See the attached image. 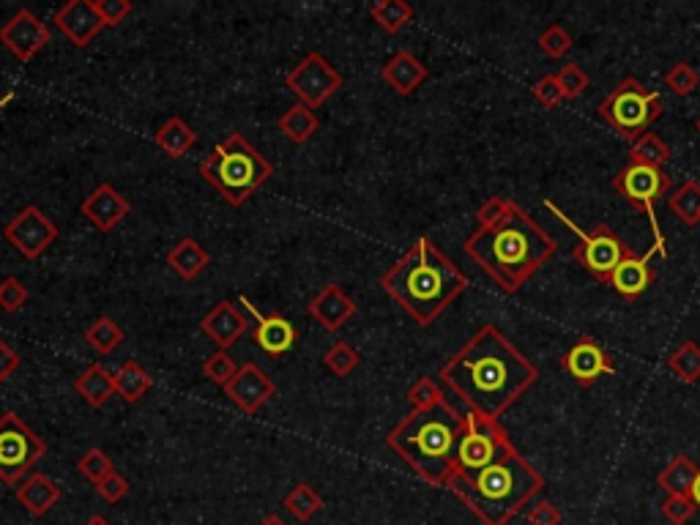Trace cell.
Here are the masks:
<instances>
[{"label": "cell", "instance_id": "obj_32", "mask_svg": "<svg viewBox=\"0 0 700 525\" xmlns=\"http://www.w3.org/2000/svg\"><path fill=\"white\" fill-rule=\"evenodd\" d=\"M370 14L383 31L394 36V33H400L413 20V6L405 3V0H378V3L370 6Z\"/></svg>", "mask_w": 700, "mask_h": 525}, {"label": "cell", "instance_id": "obj_29", "mask_svg": "<svg viewBox=\"0 0 700 525\" xmlns=\"http://www.w3.org/2000/svg\"><path fill=\"white\" fill-rule=\"evenodd\" d=\"M277 129L288 137L293 145H304L312 134L320 129V118L304 104H293L290 110L279 115Z\"/></svg>", "mask_w": 700, "mask_h": 525}, {"label": "cell", "instance_id": "obj_37", "mask_svg": "<svg viewBox=\"0 0 700 525\" xmlns=\"http://www.w3.org/2000/svg\"><path fill=\"white\" fill-rule=\"evenodd\" d=\"M359 361V353H356L353 345H348V342H334V345L326 350V356H323L326 370H329L331 375H337V378H348L350 372L359 367Z\"/></svg>", "mask_w": 700, "mask_h": 525}, {"label": "cell", "instance_id": "obj_33", "mask_svg": "<svg viewBox=\"0 0 700 525\" xmlns=\"http://www.w3.org/2000/svg\"><path fill=\"white\" fill-rule=\"evenodd\" d=\"M670 159V145L654 132H646L638 137L632 148H629V165H646V167H662Z\"/></svg>", "mask_w": 700, "mask_h": 525}, {"label": "cell", "instance_id": "obj_36", "mask_svg": "<svg viewBox=\"0 0 700 525\" xmlns=\"http://www.w3.org/2000/svg\"><path fill=\"white\" fill-rule=\"evenodd\" d=\"M85 342H88L96 353L107 356V353H113L115 348H121V342H124V329H121L113 318H99V320H93L91 326L85 329Z\"/></svg>", "mask_w": 700, "mask_h": 525}, {"label": "cell", "instance_id": "obj_56", "mask_svg": "<svg viewBox=\"0 0 700 525\" xmlns=\"http://www.w3.org/2000/svg\"><path fill=\"white\" fill-rule=\"evenodd\" d=\"M695 129H698V132H700V118H698V121H695Z\"/></svg>", "mask_w": 700, "mask_h": 525}, {"label": "cell", "instance_id": "obj_23", "mask_svg": "<svg viewBox=\"0 0 700 525\" xmlns=\"http://www.w3.org/2000/svg\"><path fill=\"white\" fill-rule=\"evenodd\" d=\"M381 80L389 85V88H394V93L411 96V93L427 80V66H424L413 52L400 50L394 52L392 58L386 61V66L381 69Z\"/></svg>", "mask_w": 700, "mask_h": 525}, {"label": "cell", "instance_id": "obj_7", "mask_svg": "<svg viewBox=\"0 0 700 525\" xmlns=\"http://www.w3.org/2000/svg\"><path fill=\"white\" fill-rule=\"evenodd\" d=\"M662 113H665L662 96L657 91H649L635 77H624L597 107L599 118L629 143H635L638 137L649 132L651 124H657Z\"/></svg>", "mask_w": 700, "mask_h": 525}, {"label": "cell", "instance_id": "obj_30", "mask_svg": "<svg viewBox=\"0 0 700 525\" xmlns=\"http://www.w3.org/2000/svg\"><path fill=\"white\" fill-rule=\"evenodd\" d=\"M695 476H698V465L692 463L687 454H679L659 471L657 482L662 490H668V495H690Z\"/></svg>", "mask_w": 700, "mask_h": 525}, {"label": "cell", "instance_id": "obj_14", "mask_svg": "<svg viewBox=\"0 0 700 525\" xmlns=\"http://www.w3.org/2000/svg\"><path fill=\"white\" fill-rule=\"evenodd\" d=\"M0 44L22 63H31L50 44V28L31 9H20L0 28Z\"/></svg>", "mask_w": 700, "mask_h": 525}, {"label": "cell", "instance_id": "obj_11", "mask_svg": "<svg viewBox=\"0 0 700 525\" xmlns=\"http://www.w3.org/2000/svg\"><path fill=\"white\" fill-rule=\"evenodd\" d=\"M47 454V443L14 411L0 416V482L20 484Z\"/></svg>", "mask_w": 700, "mask_h": 525}, {"label": "cell", "instance_id": "obj_55", "mask_svg": "<svg viewBox=\"0 0 700 525\" xmlns=\"http://www.w3.org/2000/svg\"><path fill=\"white\" fill-rule=\"evenodd\" d=\"M11 99H14V93H9V96H3V99H0V107H3V104H6V102H11Z\"/></svg>", "mask_w": 700, "mask_h": 525}, {"label": "cell", "instance_id": "obj_38", "mask_svg": "<svg viewBox=\"0 0 700 525\" xmlns=\"http://www.w3.org/2000/svg\"><path fill=\"white\" fill-rule=\"evenodd\" d=\"M665 85H668L670 91L676 93V96L684 99V96L695 93V88L700 85V74L692 63L679 61V63H673V66H670V72L665 74Z\"/></svg>", "mask_w": 700, "mask_h": 525}, {"label": "cell", "instance_id": "obj_51", "mask_svg": "<svg viewBox=\"0 0 700 525\" xmlns=\"http://www.w3.org/2000/svg\"><path fill=\"white\" fill-rule=\"evenodd\" d=\"M17 370H20V353L6 340H0V383L9 381Z\"/></svg>", "mask_w": 700, "mask_h": 525}, {"label": "cell", "instance_id": "obj_16", "mask_svg": "<svg viewBox=\"0 0 700 525\" xmlns=\"http://www.w3.org/2000/svg\"><path fill=\"white\" fill-rule=\"evenodd\" d=\"M227 400L236 405L238 411L247 413V416H255V413L266 405L274 394H277V386L268 378L266 372L260 370L258 364H241L238 372L233 375V381L225 386Z\"/></svg>", "mask_w": 700, "mask_h": 525}, {"label": "cell", "instance_id": "obj_17", "mask_svg": "<svg viewBox=\"0 0 700 525\" xmlns=\"http://www.w3.org/2000/svg\"><path fill=\"white\" fill-rule=\"evenodd\" d=\"M561 370L567 372L569 378H575L580 386H594L602 375H613L616 367L610 361L608 350L597 340L583 337L561 356Z\"/></svg>", "mask_w": 700, "mask_h": 525}, {"label": "cell", "instance_id": "obj_4", "mask_svg": "<svg viewBox=\"0 0 700 525\" xmlns=\"http://www.w3.org/2000/svg\"><path fill=\"white\" fill-rule=\"evenodd\" d=\"M463 433L465 416H460L443 400L433 408L408 413L392 433L386 435V443L419 479L433 487H446L454 474L457 446Z\"/></svg>", "mask_w": 700, "mask_h": 525}, {"label": "cell", "instance_id": "obj_21", "mask_svg": "<svg viewBox=\"0 0 700 525\" xmlns=\"http://www.w3.org/2000/svg\"><path fill=\"white\" fill-rule=\"evenodd\" d=\"M200 329L208 340L217 342L219 350H230L249 331V320L241 315V309L233 301H219L203 318Z\"/></svg>", "mask_w": 700, "mask_h": 525}, {"label": "cell", "instance_id": "obj_48", "mask_svg": "<svg viewBox=\"0 0 700 525\" xmlns=\"http://www.w3.org/2000/svg\"><path fill=\"white\" fill-rule=\"evenodd\" d=\"M107 28H118L132 14V0H93Z\"/></svg>", "mask_w": 700, "mask_h": 525}, {"label": "cell", "instance_id": "obj_46", "mask_svg": "<svg viewBox=\"0 0 700 525\" xmlns=\"http://www.w3.org/2000/svg\"><path fill=\"white\" fill-rule=\"evenodd\" d=\"M695 512H698V509H695V504L690 501V495H668L665 504H662V515L668 517L673 525L690 523Z\"/></svg>", "mask_w": 700, "mask_h": 525}, {"label": "cell", "instance_id": "obj_12", "mask_svg": "<svg viewBox=\"0 0 700 525\" xmlns=\"http://www.w3.org/2000/svg\"><path fill=\"white\" fill-rule=\"evenodd\" d=\"M342 83H345L342 74L320 52H307L285 77V88L312 113L329 102L331 96L340 91Z\"/></svg>", "mask_w": 700, "mask_h": 525}, {"label": "cell", "instance_id": "obj_43", "mask_svg": "<svg viewBox=\"0 0 700 525\" xmlns=\"http://www.w3.org/2000/svg\"><path fill=\"white\" fill-rule=\"evenodd\" d=\"M558 85H561V91H564V96L567 99H577V96H583L588 88V74L583 72V66H577V63H567V66H561L558 69Z\"/></svg>", "mask_w": 700, "mask_h": 525}, {"label": "cell", "instance_id": "obj_42", "mask_svg": "<svg viewBox=\"0 0 700 525\" xmlns=\"http://www.w3.org/2000/svg\"><path fill=\"white\" fill-rule=\"evenodd\" d=\"M203 372H206L208 381H214L217 386H222L225 389L227 383L233 381V375L238 372V364L230 356H227L225 350H217L211 359H206V364H203Z\"/></svg>", "mask_w": 700, "mask_h": 525}, {"label": "cell", "instance_id": "obj_35", "mask_svg": "<svg viewBox=\"0 0 700 525\" xmlns=\"http://www.w3.org/2000/svg\"><path fill=\"white\" fill-rule=\"evenodd\" d=\"M668 370L681 383L700 381V345L698 342H681L679 348L668 356Z\"/></svg>", "mask_w": 700, "mask_h": 525}, {"label": "cell", "instance_id": "obj_10", "mask_svg": "<svg viewBox=\"0 0 700 525\" xmlns=\"http://www.w3.org/2000/svg\"><path fill=\"white\" fill-rule=\"evenodd\" d=\"M613 189L627 200L629 206L646 211L651 230H654V249H657L659 258H668L665 236H662L657 211H654V203L659 197H665L670 192V175L665 173V167L627 165L621 173L613 175Z\"/></svg>", "mask_w": 700, "mask_h": 525}, {"label": "cell", "instance_id": "obj_39", "mask_svg": "<svg viewBox=\"0 0 700 525\" xmlns=\"http://www.w3.org/2000/svg\"><path fill=\"white\" fill-rule=\"evenodd\" d=\"M77 468H80V474H83L91 484H99L104 476H110L115 471L113 460H110V457H107V452H102L99 446L88 449V452L80 457Z\"/></svg>", "mask_w": 700, "mask_h": 525}, {"label": "cell", "instance_id": "obj_6", "mask_svg": "<svg viewBox=\"0 0 700 525\" xmlns=\"http://www.w3.org/2000/svg\"><path fill=\"white\" fill-rule=\"evenodd\" d=\"M274 175V167L244 134H230L200 162V178L217 189L227 206L241 208Z\"/></svg>", "mask_w": 700, "mask_h": 525}, {"label": "cell", "instance_id": "obj_45", "mask_svg": "<svg viewBox=\"0 0 700 525\" xmlns=\"http://www.w3.org/2000/svg\"><path fill=\"white\" fill-rule=\"evenodd\" d=\"M512 206H515V203L506 200V197H490V200L476 211V225H479L476 230H490V227H495L509 214V208Z\"/></svg>", "mask_w": 700, "mask_h": 525}, {"label": "cell", "instance_id": "obj_22", "mask_svg": "<svg viewBox=\"0 0 700 525\" xmlns=\"http://www.w3.org/2000/svg\"><path fill=\"white\" fill-rule=\"evenodd\" d=\"M309 315L318 320L320 329L337 334L356 315V304L340 285H326L315 299L309 301Z\"/></svg>", "mask_w": 700, "mask_h": 525}, {"label": "cell", "instance_id": "obj_2", "mask_svg": "<svg viewBox=\"0 0 700 525\" xmlns=\"http://www.w3.org/2000/svg\"><path fill=\"white\" fill-rule=\"evenodd\" d=\"M463 249L498 288L512 296L556 255L558 241L515 203L498 225L471 233Z\"/></svg>", "mask_w": 700, "mask_h": 525}, {"label": "cell", "instance_id": "obj_24", "mask_svg": "<svg viewBox=\"0 0 700 525\" xmlns=\"http://www.w3.org/2000/svg\"><path fill=\"white\" fill-rule=\"evenodd\" d=\"M17 501H20L33 517H44L52 506L61 501V487L52 482L47 474L33 471L17 484Z\"/></svg>", "mask_w": 700, "mask_h": 525}, {"label": "cell", "instance_id": "obj_15", "mask_svg": "<svg viewBox=\"0 0 700 525\" xmlns=\"http://www.w3.org/2000/svg\"><path fill=\"white\" fill-rule=\"evenodd\" d=\"M238 301H241V307H247L249 315L255 318V329H252L255 345H258L266 356H271V359H282V356L296 345V340H299L296 326H293L285 315H279V312L263 315L247 296H241Z\"/></svg>", "mask_w": 700, "mask_h": 525}, {"label": "cell", "instance_id": "obj_25", "mask_svg": "<svg viewBox=\"0 0 700 525\" xmlns=\"http://www.w3.org/2000/svg\"><path fill=\"white\" fill-rule=\"evenodd\" d=\"M211 263V255L206 249L197 244V238L186 236L167 252V266L173 268L175 274L186 282H192L203 274V268Z\"/></svg>", "mask_w": 700, "mask_h": 525}, {"label": "cell", "instance_id": "obj_47", "mask_svg": "<svg viewBox=\"0 0 700 525\" xmlns=\"http://www.w3.org/2000/svg\"><path fill=\"white\" fill-rule=\"evenodd\" d=\"M534 96H536V102L542 104V107H547V110H553V107H558V104L567 99L564 91H561V85H558L556 74H545L542 80H536Z\"/></svg>", "mask_w": 700, "mask_h": 525}, {"label": "cell", "instance_id": "obj_26", "mask_svg": "<svg viewBox=\"0 0 700 525\" xmlns=\"http://www.w3.org/2000/svg\"><path fill=\"white\" fill-rule=\"evenodd\" d=\"M74 389H77V394H83V400L88 402L91 408H104V405L115 397L113 372L107 370V367H102V364H91V367L74 381Z\"/></svg>", "mask_w": 700, "mask_h": 525}, {"label": "cell", "instance_id": "obj_5", "mask_svg": "<svg viewBox=\"0 0 700 525\" xmlns=\"http://www.w3.org/2000/svg\"><path fill=\"white\" fill-rule=\"evenodd\" d=\"M446 487L482 525H506L545 487V476L523 454L512 452L476 474H452Z\"/></svg>", "mask_w": 700, "mask_h": 525}, {"label": "cell", "instance_id": "obj_18", "mask_svg": "<svg viewBox=\"0 0 700 525\" xmlns=\"http://www.w3.org/2000/svg\"><path fill=\"white\" fill-rule=\"evenodd\" d=\"M55 25L74 44V47H88V44L107 28L102 14L96 11L93 0H69L55 11Z\"/></svg>", "mask_w": 700, "mask_h": 525}, {"label": "cell", "instance_id": "obj_31", "mask_svg": "<svg viewBox=\"0 0 700 525\" xmlns=\"http://www.w3.org/2000/svg\"><path fill=\"white\" fill-rule=\"evenodd\" d=\"M668 208L673 217H679V222H684L687 227L698 225L700 222V184L698 181H684V184L670 192Z\"/></svg>", "mask_w": 700, "mask_h": 525}, {"label": "cell", "instance_id": "obj_3", "mask_svg": "<svg viewBox=\"0 0 700 525\" xmlns=\"http://www.w3.org/2000/svg\"><path fill=\"white\" fill-rule=\"evenodd\" d=\"M381 288L419 326H433L446 307L468 288V277L430 238L422 236L383 274Z\"/></svg>", "mask_w": 700, "mask_h": 525}, {"label": "cell", "instance_id": "obj_27", "mask_svg": "<svg viewBox=\"0 0 700 525\" xmlns=\"http://www.w3.org/2000/svg\"><path fill=\"white\" fill-rule=\"evenodd\" d=\"M113 381H115V394L121 397L124 402H140L145 397V394L154 389V378H151V372L143 370V364H137V361H126V364H121V370L113 372Z\"/></svg>", "mask_w": 700, "mask_h": 525}, {"label": "cell", "instance_id": "obj_19", "mask_svg": "<svg viewBox=\"0 0 700 525\" xmlns=\"http://www.w3.org/2000/svg\"><path fill=\"white\" fill-rule=\"evenodd\" d=\"M657 255V249L651 247L646 255H635L632 249H627L624 260L618 263V268L610 277V288L616 290L621 299L638 301L646 290L657 282V271L651 268V260Z\"/></svg>", "mask_w": 700, "mask_h": 525}, {"label": "cell", "instance_id": "obj_34", "mask_svg": "<svg viewBox=\"0 0 700 525\" xmlns=\"http://www.w3.org/2000/svg\"><path fill=\"white\" fill-rule=\"evenodd\" d=\"M282 506H285V512H288L293 520H299V523H309V520H312V517L318 515L320 509H323V498H320V495L315 493V490H312L307 482H299L288 495H285Z\"/></svg>", "mask_w": 700, "mask_h": 525}, {"label": "cell", "instance_id": "obj_40", "mask_svg": "<svg viewBox=\"0 0 700 525\" xmlns=\"http://www.w3.org/2000/svg\"><path fill=\"white\" fill-rule=\"evenodd\" d=\"M408 400H411L413 411H422V408H433V405H441L443 392L438 381H433L430 375H424L419 381L413 383L408 389Z\"/></svg>", "mask_w": 700, "mask_h": 525}, {"label": "cell", "instance_id": "obj_54", "mask_svg": "<svg viewBox=\"0 0 700 525\" xmlns=\"http://www.w3.org/2000/svg\"><path fill=\"white\" fill-rule=\"evenodd\" d=\"M83 525H113L107 517H102V515H93V517H88Z\"/></svg>", "mask_w": 700, "mask_h": 525}, {"label": "cell", "instance_id": "obj_52", "mask_svg": "<svg viewBox=\"0 0 700 525\" xmlns=\"http://www.w3.org/2000/svg\"><path fill=\"white\" fill-rule=\"evenodd\" d=\"M690 501L695 504V509H700V468H698V476H695V484H692V490H690Z\"/></svg>", "mask_w": 700, "mask_h": 525}, {"label": "cell", "instance_id": "obj_44", "mask_svg": "<svg viewBox=\"0 0 700 525\" xmlns=\"http://www.w3.org/2000/svg\"><path fill=\"white\" fill-rule=\"evenodd\" d=\"M28 296L31 293H28V288L17 277H6L0 282V309L3 312H9V315L20 312L28 304Z\"/></svg>", "mask_w": 700, "mask_h": 525}, {"label": "cell", "instance_id": "obj_28", "mask_svg": "<svg viewBox=\"0 0 700 525\" xmlns=\"http://www.w3.org/2000/svg\"><path fill=\"white\" fill-rule=\"evenodd\" d=\"M154 140L156 148H159L162 154H167L170 159H181V156H186V151L197 143V132L186 124V121H181V118H170V121H165V124L159 126Z\"/></svg>", "mask_w": 700, "mask_h": 525}, {"label": "cell", "instance_id": "obj_41", "mask_svg": "<svg viewBox=\"0 0 700 525\" xmlns=\"http://www.w3.org/2000/svg\"><path fill=\"white\" fill-rule=\"evenodd\" d=\"M539 50L545 52L547 58H564L572 50V36L564 25H550L539 36Z\"/></svg>", "mask_w": 700, "mask_h": 525}, {"label": "cell", "instance_id": "obj_8", "mask_svg": "<svg viewBox=\"0 0 700 525\" xmlns=\"http://www.w3.org/2000/svg\"><path fill=\"white\" fill-rule=\"evenodd\" d=\"M512 452H517V446L501 422L471 411L465 416V433L457 446L454 474H476Z\"/></svg>", "mask_w": 700, "mask_h": 525}, {"label": "cell", "instance_id": "obj_50", "mask_svg": "<svg viewBox=\"0 0 700 525\" xmlns=\"http://www.w3.org/2000/svg\"><path fill=\"white\" fill-rule=\"evenodd\" d=\"M561 509L550 501H539L528 509V525H561Z\"/></svg>", "mask_w": 700, "mask_h": 525}, {"label": "cell", "instance_id": "obj_20", "mask_svg": "<svg viewBox=\"0 0 700 525\" xmlns=\"http://www.w3.org/2000/svg\"><path fill=\"white\" fill-rule=\"evenodd\" d=\"M80 211L85 219H91V225L99 233H110L132 214V206L113 184H99L91 195L85 197Z\"/></svg>", "mask_w": 700, "mask_h": 525}, {"label": "cell", "instance_id": "obj_49", "mask_svg": "<svg viewBox=\"0 0 700 525\" xmlns=\"http://www.w3.org/2000/svg\"><path fill=\"white\" fill-rule=\"evenodd\" d=\"M93 487H96L99 498H104L107 504H118L121 498H126V495H129V479L118 474V471H113L110 476H104L102 482L93 484Z\"/></svg>", "mask_w": 700, "mask_h": 525}, {"label": "cell", "instance_id": "obj_53", "mask_svg": "<svg viewBox=\"0 0 700 525\" xmlns=\"http://www.w3.org/2000/svg\"><path fill=\"white\" fill-rule=\"evenodd\" d=\"M260 525H288V523H285L279 515H266L263 520H260Z\"/></svg>", "mask_w": 700, "mask_h": 525}, {"label": "cell", "instance_id": "obj_1", "mask_svg": "<svg viewBox=\"0 0 700 525\" xmlns=\"http://www.w3.org/2000/svg\"><path fill=\"white\" fill-rule=\"evenodd\" d=\"M438 378L471 411L498 419L534 386L539 370L495 326H482L443 364Z\"/></svg>", "mask_w": 700, "mask_h": 525}, {"label": "cell", "instance_id": "obj_9", "mask_svg": "<svg viewBox=\"0 0 700 525\" xmlns=\"http://www.w3.org/2000/svg\"><path fill=\"white\" fill-rule=\"evenodd\" d=\"M545 208L547 211H553V214L577 236V247L572 249L577 263L586 268L591 277L608 285L613 271L618 268V263L627 255V244H624L608 225H597L591 233H586V230L577 225L575 219H569V214H564L553 200H545Z\"/></svg>", "mask_w": 700, "mask_h": 525}, {"label": "cell", "instance_id": "obj_13", "mask_svg": "<svg viewBox=\"0 0 700 525\" xmlns=\"http://www.w3.org/2000/svg\"><path fill=\"white\" fill-rule=\"evenodd\" d=\"M58 225L39 206H25L3 227V238L20 252L25 260H39L58 241Z\"/></svg>", "mask_w": 700, "mask_h": 525}]
</instances>
